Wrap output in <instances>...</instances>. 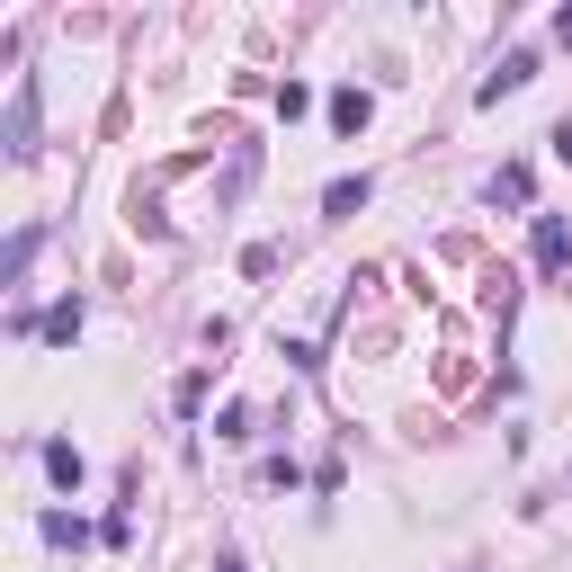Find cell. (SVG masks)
I'll use <instances>...</instances> for the list:
<instances>
[{
    "instance_id": "3",
    "label": "cell",
    "mask_w": 572,
    "mask_h": 572,
    "mask_svg": "<svg viewBox=\"0 0 572 572\" xmlns=\"http://www.w3.org/2000/svg\"><path fill=\"white\" fill-rule=\"evenodd\" d=\"M36 331H45V349H72V340H81V296H63V305H54Z\"/></svg>"
},
{
    "instance_id": "2",
    "label": "cell",
    "mask_w": 572,
    "mask_h": 572,
    "mask_svg": "<svg viewBox=\"0 0 572 572\" xmlns=\"http://www.w3.org/2000/svg\"><path fill=\"white\" fill-rule=\"evenodd\" d=\"M10 153L19 162L36 153V81H19V99H10Z\"/></svg>"
},
{
    "instance_id": "11",
    "label": "cell",
    "mask_w": 572,
    "mask_h": 572,
    "mask_svg": "<svg viewBox=\"0 0 572 572\" xmlns=\"http://www.w3.org/2000/svg\"><path fill=\"white\" fill-rule=\"evenodd\" d=\"M546 143H554V162H572V125H554V134H546Z\"/></svg>"
},
{
    "instance_id": "12",
    "label": "cell",
    "mask_w": 572,
    "mask_h": 572,
    "mask_svg": "<svg viewBox=\"0 0 572 572\" xmlns=\"http://www.w3.org/2000/svg\"><path fill=\"white\" fill-rule=\"evenodd\" d=\"M215 572H242V554H215Z\"/></svg>"
},
{
    "instance_id": "4",
    "label": "cell",
    "mask_w": 572,
    "mask_h": 572,
    "mask_svg": "<svg viewBox=\"0 0 572 572\" xmlns=\"http://www.w3.org/2000/svg\"><path fill=\"white\" fill-rule=\"evenodd\" d=\"M36 457H45V474H54L63 492H81V448H72V439H45Z\"/></svg>"
},
{
    "instance_id": "6",
    "label": "cell",
    "mask_w": 572,
    "mask_h": 572,
    "mask_svg": "<svg viewBox=\"0 0 572 572\" xmlns=\"http://www.w3.org/2000/svg\"><path fill=\"white\" fill-rule=\"evenodd\" d=\"M528 72H537V54H510V63H501V72H492V81H483V99L501 108V99H510V90L528 81Z\"/></svg>"
},
{
    "instance_id": "7",
    "label": "cell",
    "mask_w": 572,
    "mask_h": 572,
    "mask_svg": "<svg viewBox=\"0 0 572 572\" xmlns=\"http://www.w3.org/2000/svg\"><path fill=\"white\" fill-rule=\"evenodd\" d=\"M331 125H340V134L367 125V90H331Z\"/></svg>"
},
{
    "instance_id": "10",
    "label": "cell",
    "mask_w": 572,
    "mask_h": 572,
    "mask_svg": "<svg viewBox=\"0 0 572 572\" xmlns=\"http://www.w3.org/2000/svg\"><path fill=\"white\" fill-rule=\"evenodd\" d=\"M45 537H54V546H90V528L72 519V510H45Z\"/></svg>"
},
{
    "instance_id": "5",
    "label": "cell",
    "mask_w": 572,
    "mask_h": 572,
    "mask_svg": "<svg viewBox=\"0 0 572 572\" xmlns=\"http://www.w3.org/2000/svg\"><path fill=\"white\" fill-rule=\"evenodd\" d=\"M483 197H492V206H528V162H501Z\"/></svg>"
},
{
    "instance_id": "1",
    "label": "cell",
    "mask_w": 572,
    "mask_h": 572,
    "mask_svg": "<svg viewBox=\"0 0 572 572\" xmlns=\"http://www.w3.org/2000/svg\"><path fill=\"white\" fill-rule=\"evenodd\" d=\"M537 277H563V260H572V224H563V215H537Z\"/></svg>"
},
{
    "instance_id": "8",
    "label": "cell",
    "mask_w": 572,
    "mask_h": 572,
    "mask_svg": "<svg viewBox=\"0 0 572 572\" xmlns=\"http://www.w3.org/2000/svg\"><path fill=\"white\" fill-rule=\"evenodd\" d=\"M358 206H367V179H331L322 188V215H358Z\"/></svg>"
},
{
    "instance_id": "9",
    "label": "cell",
    "mask_w": 572,
    "mask_h": 572,
    "mask_svg": "<svg viewBox=\"0 0 572 572\" xmlns=\"http://www.w3.org/2000/svg\"><path fill=\"white\" fill-rule=\"evenodd\" d=\"M36 242H45V233H36V224H28V233H19V242H10V260H0V277H10V286H19V277H28V260H36Z\"/></svg>"
}]
</instances>
